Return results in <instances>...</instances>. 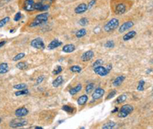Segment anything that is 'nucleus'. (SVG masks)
Returning a JSON list of instances; mask_svg holds the SVG:
<instances>
[{"mask_svg": "<svg viewBox=\"0 0 153 129\" xmlns=\"http://www.w3.org/2000/svg\"><path fill=\"white\" fill-rule=\"evenodd\" d=\"M134 110V108L132 105L126 104L121 107L120 111H118V117L120 118H123L127 117L129 114H131Z\"/></svg>", "mask_w": 153, "mask_h": 129, "instance_id": "1", "label": "nucleus"}, {"mask_svg": "<svg viewBox=\"0 0 153 129\" xmlns=\"http://www.w3.org/2000/svg\"><path fill=\"white\" fill-rule=\"evenodd\" d=\"M119 25L120 22L117 18H112L104 25V31L106 32H111L116 30L119 27Z\"/></svg>", "mask_w": 153, "mask_h": 129, "instance_id": "2", "label": "nucleus"}, {"mask_svg": "<svg viewBox=\"0 0 153 129\" xmlns=\"http://www.w3.org/2000/svg\"><path fill=\"white\" fill-rule=\"evenodd\" d=\"M28 124V121L23 118H15L13 119L12 121H11V122L9 123V126L15 128V127H21L23 126H25Z\"/></svg>", "mask_w": 153, "mask_h": 129, "instance_id": "3", "label": "nucleus"}, {"mask_svg": "<svg viewBox=\"0 0 153 129\" xmlns=\"http://www.w3.org/2000/svg\"><path fill=\"white\" fill-rule=\"evenodd\" d=\"M31 47H33L36 49H40V50H42L45 48L43 39L41 37H37V38L32 40L31 41Z\"/></svg>", "mask_w": 153, "mask_h": 129, "instance_id": "4", "label": "nucleus"}, {"mask_svg": "<svg viewBox=\"0 0 153 129\" xmlns=\"http://www.w3.org/2000/svg\"><path fill=\"white\" fill-rule=\"evenodd\" d=\"M93 71L95 72V73H97V75H99L100 76H105L107 74H109V73L110 72L106 67H104L102 65L93 67Z\"/></svg>", "mask_w": 153, "mask_h": 129, "instance_id": "5", "label": "nucleus"}, {"mask_svg": "<svg viewBox=\"0 0 153 129\" xmlns=\"http://www.w3.org/2000/svg\"><path fill=\"white\" fill-rule=\"evenodd\" d=\"M34 0H25L23 5V9L27 12H32L34 10Z\"/></svg>", "mask_w": 153, "mask_h": 129, "instance_id": "6", "label": "nucleus"}, {"mask_svg": "<svg viewBox=\"0 0 153 129\" xmlns=\"http://www.w3.org/2000/svg\"><path fill=\"white\" fill-rule=\"evenodd\" d=\"M104 94H105L104 90L100 88V87H98L94 90L93 93L92 94V98H93V100H97V99H99L102 98Z\"/></svg>", "mask_w": 153, "mask_h": 129, "instance_id": "7", "label": "nucleus"}, {"mask_svg": "<svg viewBox=\"0 0 153 129\" xmlns=\"http://www.w3.org/2000/svg\"><path fill=\"white\" fill-rule=\"evenodd\" d=\"M133 25H134L133 22L128 21V22L123 23L121 26H120V28H119V32L120 33H123V32L128 31L129 29H130Z\"/></svg>", "mask_w": 153, "mask_h": 129, "instance_id": "8", "label": "nucleus"}, {"mask_svg": "<svg viewBox=\"0 0 153 129\" xmlns=\"http://www.w3.org/2000/svg\"><path fill=\"white\" fill-rule=\"evenodd\" d=\"M93 57H94V52L93 51H87L81 55V60L87 62V61L92 60L93 58Z\"/></svg>", "mask_w": 153, "mask_h": 129, "instance_id": "9", "label": "nucleus"}, {"mask_svg": "<svg viewBox=\"0 0 153 129\" xmlns=\"http://www.w3.org/2000/svg\"><path fill=\"white\" fill-rule=\"evenodd\" d=\"M28 114V110L26 108H25V107L19 108V109H16L15 112V116H17V117H18V118L25 117V116H26Z\"/></svg>", "mask_w": 153, "mask_h": 129, "instance_id": "10", "label": "nucleus"}, {"mask_svg": "<svg viewBox=\"0 0 153 129\" xmlns=\"http://www.w3.org/2000/svg\"><path fill=\"white\" fill-rule=\"evenodd\" d=\"M126 10V5L123 3H120L116 6V8H115V13H116L117 15H123L125 13Z\"/></svg>", "mask_w": 153, "mask_h": 129, "instance_id": "11", "label": "nucleus"}, {"mask_svg": "<svg viewBox=\"0 0 153 129\" xmlns=\"http://www.w3.org/2000/svg\"><path fill=\"white\" fill-rule=\"evenodd\" d=\"M61 45H62V42L60 41L58 39H54L48 45V49L53 50V49H55V48L60 47Z\"/></svg>", "mask_w": 153, "mask_h": 129, "instance_id": "12", "label": "nucleus"}, {"mask_svg": "<svg viewBox=\"0 0 153 129\" xmlns=\"http://www.w3.org/2000/svg\"><path fill=\"white\" fill-rule=\"evenodd\" d=\"M87 10V6L86 3H81L80 4L79 6H78L75 9H74V12L76 14H82L84 12H85Z\"/></svg>", "mask_w": 153, "mask_h": 129, "instance_id": "13", "label": "nucleus"}, {"mask_svg": "<svg viewBox=\"0 0 153 129\" xmlns=\"http://www.w3.org/2000/svg\"><path fill=\"white\" fill-rule=\"evenodd\" d=\"M50 8L49 5H44L42 2L34 3V10L37 11H46Z\"/></svg>", "mask_w": 153, "mask_h": 129, "instance_id": "14", "label": "nucleus"}, {"mask_svg": "<svg viewBox=\"0 0 153 129\" xmlns=\"http://www.w3.org/2000/svg\"><path fill=\"white\" fill-rule=\"evenodd\" d=\"M125 79H126L125 76H123V75L119 76L113 80L112 85H114V87H120V85L123 83V82L125 80Z\"/></svg>", "mask_w": 153, "mask_h": 129, "instance_id": "15", "label": "nucleus"}, {"mask_svg": "<svg viewBox=\"0 0 153 129\" xmlns=\"http://www.w3.org/2000/svg\"><path fill=\"white\" fill-rule=\"evenodd\" d=\"M76 48L72 44H68V45H66L63 47L62 48V51L64 53H72L75 51Z\"/></svg>", "mask_w": 153, "mask_h": 129, "instance_id": "16", "label": "nucleus"}, {"mask_svg": "<svg viewBox=\"0 0 153 129\" xmlns=\"http://www.w3.org/2000/svg\"><path fill=\"white\" fill-rule=\"evenodd\" d=\"M64 82V79H63V76H58L53 82H52V85L53 87L57 88V87H59L60 85L63 83Z\"/></svg>", "mask_w": 153, "mask_h": 129, "instance_id": "17", "label": "nucleus"}, {"mask_svg": "<svg viewBox=\"0 0 153 129\" xmlns=\"http://www.w3.org/2000/svg\"><path fill=\"white\" fill-rule=\"evenodd\" d=\"M9 70V67L7 63H2L0 64V74H5L8 73Z\"/></svg>", "mask_w": 153, "mask_h": 129, "instance_id": "18", "label": "nucleus"}, {"mask_svg": "<svg viewBox=\"0 0 153 129\" xmlns=\"http://www.w3.org/2000/svg\"><path fill=\"white\" fill-rule=\"evenodd\" d=\"M136 35V31H129V32L126 33V34L123 36V40L127 41V40H130V39L133 38Z\"/></svg>", "mask_w": 153, "mask_h": 129, "instance_id": "19", "label": "nucleus"}, {"mask_svg": "<svg viewBox=\"0 0 153 129\" xmlns=\"http://www.w3.org/2000/svg\"><path fill=\"white\" fill-rule=\"evenodd\" d=\"M88 100V96L87 95H83L78 99V104L79 105H84Z\"/></svg>", "mask_w": 153, "mask_h": 129, "instance_id": "20", "label": "nucleus"}, {"mask_svg": "<svg viewBox=\"0 0 153 129\" xmlns=\"http://www.w3.org/2000/svg\"><path fill=\"white\" fill-rule=\"evenodd\" d=\"M81 89H82V85H81V84H78V85H76V87H75L70 89V90H69V93H70V95L73 96V95L76 94L78 93H79V92L81 90Z\"/></svg>", "mask_w": 153, "mask_h": 129, "instance_id": "21", "label": "nucleus"}, {"mask_svg": "<svg viewBox=\"0 0 153 129\" xmlns=\"http://www.w3.org/2000/svg\"><path fill=\"white\" fill-rule=\"evenodd\" d=\"M48 16H49V15L48 13H42L40 15H37L35 18L38 19V20H41L44 22H46L48 19Z\"/></svg>", "mask_w": 153, "mask_h": 129, "instance_id": "22", "label": "nucleus"}, {"mask_svg": "<svg viewBox=\"0 0 153 129\" xmlns=\"http://www.w3.org/2000/svg\"><path fill=\"white\" fill-rule=\"evenodd\" d=\"M115 126H116V123L114 121H108L102 126V128L103 129H112Z\"/></svg>", "mask_w": 153, "mask_h": 129, "instance_id": "23", "label": "nucleus"}, {"mask_svg": "<svg viewBox=\"0 0 153 129\" xmlns=\"http://www.w3.org/2000/svg\"><path fill=\"white\" fill-rule=\"evenodd\" d=\"M44 23H45V22H42V21H41V20H38V19H36V18H35L31 23H30L29 27H30V28L37 27V26H39V25H43Z\"/></svg>", "mask_w": 153, "mask_h": 129, "instance_id": "24", "label": "nucleus"}, {"mask_svg": "<svg viewBox=\"0 0 153 129\" xmlns=\"http://www.w3.org/2000/svg\"><path fill=\"white\" fill-rule=\"evenodd\" d=\"M86 34H87V31H86V29H85V28H81V29H80L79 31H76V37H78V38H81V37H84Z\"/></svg>", "mask_w": 153, "mask_h": 129, "instance_id": "25", "label": "nucleus"}, {"mask_svg": "<svg viewBox=\"0 0 153 129\" xmlns=\"http://www.w3.org/2000/svg\"><path fill=\"white\" fill-rule=\"evenodd\" d=\"M28 65L26 62H19L18 63H17L16 65V67L21 70H25L28 68Z\"/></svg>", "mask_w": 153, "mask_h": 129, "instance_id": "26", "label": "nucleus"}, {"mask_svg": "<svg viewBox=\"0 0 153 129\" xmlns=\"http://www.w3.org/2000/svg\"><path fill=\"white\" fill-rule=\"evenodd\" d=\"M70 70L72 73H81V72L82 71V68H81L80 66L74 65V66H72V67L70 68Z\"/></svg>", "mask_w": 153, "mask_h": 129, "instance_id": "27", "label": "nucleus"}, {"mask_svg": "<svg viewBox=\"0 0 153 129\" xmlns=\"http://www.w3.org/2000/svg\"><path fill=\"white\" fill-rule=\"evenodd\" d=\"M126 99H127V96H126V94H122V95H120L117 99V103H118V104H120V103H123V102H124L126 100Z\"/></svg>", "mask_w": 153, "mask_h": 129, "instance_id": "28", "label": "nucleus"}, {"mask_svg": "<svg viewBox=\"0 0 153 129\" xmlns=\"http://www.w3.org/2000/svg\"><path fill=\"white\" fill-rule=\"evenodd\" d=\"M62 110H64V112H67V113H69V114H71V113L73 112L74 109L72 108V107L70 106V105H63V107H62Z\"/></svg>", "mask_w": 153, "mask_h": 129, "instance_id": "29", "label": "nucleus"}, {"mask_svg": "<svg viewBox=\"0 0 153 129\" xmlns=\"http://www.w3.org/2000/svg\"><path fill=\"white\" fill-rule=\"evenodd\" d=\"M14 89L15 90H24V89H26L27 88V85L25 83H20V84H17V85H15L13 87Z\"/></svg>", "mask_w": 153, "mask_h": 129, "instance_id": "30", "label": "nucleus"}, {"mask_svg": "<svg viewBox=\"0 0 153 129\" xmlns=\"http://www.w3.org/2000/svg\"><path fill=\"white\" fill-rule=\"evenodd\" d=\"M9 21H10V18L9 17H6V18L1 19V20H0V28L4 27Z\"/></svg>", "mask_w": 153, "mask_h": 129, "instance_id": "31", "label": "nucleus"}, {"mask_svg": "<svg viewBox=\"0 0 153 129\" xmlns=\"http://www.w3.org/2000/svg\"><path fill=\"white\" fill-rule=\"evenodd\" d=\"M93 90H94V84H93V83H89V84L87 85V87H86V93H87V94H89V93H90Z\"/></svg>", "mask_w": 153, "mask_h": 129, "instance_id": "32", "label": "nucleus"}, {"mask_svg": "<svg viewBox=\"0 0 153 129\" xmlns=\"http://www.w3.org/2000/svg\"><path fill=\"white\" fill-rule=\"evenodd\" d=\"M28 93V90L27 89H24V90H21L18 92L15 93V95L18 96H24V95H27Z\"/></svg>", "mask_w": 153, "mask_h": 129, "instance_id": "33", "label": "nucleus"}, {"mask_svg": "<svg viewBox=\"0 0 153 129\" xmlns=\"http://www.w3.org/2000/svg\"><path fill=\"white\" fill-rule=\"evenodd\" d=\"M144 85H145V81L144 80H140L139 82V85L137 87V90L143 91L144 90Z\"/></svg>", "mask_w": 153, "mask_h": 129, "instance_id": "34", "label": "nucleus"}, {"mask_svg": "<svg viewBox=\"0 0 153 129\" xmlns=\"http://www.w3.org/2000/svg\"><path fill=\"white\" fill-rule=\"evenodd\" d=\"M24 57H25V54L24 53H20V54H18L15 57H14V58L12 60H13V61H18V60H22Z\"/></svg>", "mask_w": 153, "mask_h": 129, "instance_id": "35", "label": "nucleus"}, {"mask_svg": "<svg viewBox=\"0 0 153 129\" xmlns=\"http://www.w3.org/2000/svg\"><path fill=\"white\" fill-rule=\"evenodd\" d=\"M62 70H63L62 67L58 66V67H56V69H54V70H53V74H54V75H58V74H60V73L62 72Z\"/></svg>", "mask_w": 153, "mask_h": 129, "instance_id": "36", "label": "nucleus"}, {"mask_svg": "<svg viewBox=\"0 0 153 129\" xmlns=\"http://www.w3.org/2000/svg\"><path fill=\"white\" fill-rule=\"evenodd\" d=\"M116 94H117V91H116V90H112V91H111V92L108 94V96H106V100H109V99H112L115 96H116Z\"/></svg>", "mask_w": 153, "mask_h": 129, "instance_id": "37", "label": "nucleus"}, {"mask_svg": "<svg viewBox=\"0 0 153 129\" xmlns=\"http://www.w3.org/2000/svg\"><path fill=\"white\" fill-rule=\"evenodd\" d=\"M89 21L87 18H82L80 21H79V24L81 25V26H85L88 24Z\"/></svg>", "mask_w": 153, "mask_h": 129, "instance_id": "38", "label": "nucleus"}, {"mask_svg": "<svg viewBox=\"0 0 153 129\" xmlns=\"http://www.w3.org/2000/svg\"><path fill=\"white\" fill-rule=\"evenodd\" d=\"M105 47L108 48H112L114 47V41L113 40H108L105 44Z\"/></svg>", "mask_w": 153, "mask_h": 129, "instance_id": "39", "label": "nucleus"}, {"mask_svg": "<svg viewBox=\"0 0 153 129\" xmlns=\"http://www.w3.org/2000/svg\"><path fill=\"white\" fill-rule=\"evenodd\" d=\"M102 64H103V60H96V61L93 63V67H96L101 66Z\"/></svg>", "mask_w": 153, "mask_h": 129, "instance_id": "40", "label": "nucleus"}, {"mask_svg": "<svg viewBox=\"0 0 153 129\" xmlns=\"http://www.w3.org/2000/svg\"><path fill=\"white\" fill-rule=\"evenodd\" d=\"M21 17H22V15H21V12H18L15 14V17H14V21L15 22H18L20 19H21Z\"/></svg>", "mask_w": 153, "mask_h": 129, "instance_id": "41", "label": "nucleus"}, {"mask_svg": "<svg viewBox=\"0 0 153 129\" xmlns=\"http://www.w3.org/2000/svg\"><path fill=\"white\" fill-rule=\"evenodd\" d=\"M96 0H91V1L89 3V4H88V6H87V9H92V7L96 4Z\"/></svg>", "mask_w": 153, "mask_h": 129, "instance_id": "42", "label": "nucleus"}, {"mask_svg": "<svg viewBox=\"0 0 153 129\" xmlns=\"http://www.w3.org/2000/svg\"><path fill=\"white\" fill-rule=\"evenodd\" d=\"M44 76H38L37 77V80H36V84H40V83H42V81H43V79H44Z\"/></svg>", "mask_w": 153, "mask_h": 129, "instance_id": "43", "label": "nucleus"}, {"mask_svg": "<svg viewBox=\"0 0 153 129\" xmlns=\"http://www.w3.org/2000/svg\"><path fill=\"white\" fill-rule=\"evenodd\" d=\"M9 1H10V0H1V1H0V3L6 4V3H9Z\"/></svg>", "mask_w": 153, "mask_h": 129, "instance_id": "44", "label": "nucleus"}, {"mask_svg": "<svg viewBox=\"0 0 153 129\" xmlns=\"http://www.w3.org/2000/svg\"><path fill=\"white\" fill-rule=\"evenodd\" d=\"M5 44H6V41H2V42H0V48L3 47V46H4Z\"/></svg>", "mask_w": 153, "mask_h": 129, "instance_id": "45", "label": "nucleus"}, {"mask_svg": "<svg viewBox=\"0 0 153 129\" xmlns=\"http://www.w3.org/2000/svg\"><path fill=\"white\" fill-rule=\"evenodd\" d=\"M106 68H107V69H108V70L110 71V70H111V69H112V65H111V64H108V66L106 67Z\"/></svg>", "mask_w": 153, "mask_h": 129, "instance_id": "46", "label": "nucleus"}, {"mask_svg": "<svg viewBox=\"0 0 153 129\" xmlns=\"http://www.w3.org/2000/svg\"><path fill=\"white\" fill-rule=\"evenodd\" d=\"M118 111H119L118 108H116V109H115L114 110H112V113H114V112H118Z\"/></svg>", "mask_w": 153, "mask_h": 129, "instance_id": "47", "label": "nucleus"}, {"mask_svg": "<svg viewBox=\"0 0 153 129\" xmlns=\"http://www.w3.org/2000/svg\"><path fill=\"white\" fill-rule=\"evenodd\" d=\"M33 128H36V129H42L43 127H38V126H36V127H33Z\"/></svg>", "mask_w": 153, "mask_h": 129, "instance_id": "48", "label": "nucleus"}, {"mask_svg": "<svg viewBox=\"0 0 153 129\" xmlns=\"http://www.w3.org/2000/svg\"><path fill=\"white\" fill-rule=\"evenodd\" d=\"M63 121H64V120H62V121H59V123H62Z\"/></svg>", "mask_w": 153, "mask_h": 129, "instance_id": "49", "label": "nucleus"}, {"mask_svg": "<svg viewBox=\"0 0 153 129\" xmlns=\"http://www.w3.org/2000/svg\"><path fill=\"white\" fill-rule=\"evenodd\" d=\"M14 31V30H10V32L12 33V32H13Z\"/></svg>", "mask_w": 153, "mask_h": 129, "instance_id": "50", "label": "nucleus"}, {"mask_svg": "<svg viewBox=\"0 0 153 129\" xmlns=\"http://www.w3.org/2000/svg\"><path fill=\"white\" fill-rule=\"evenodd\" d=\"M1 122H2V119H1V118H0V123H1Z\"/></svg>", "mask_w": 153, "mask_h": 129, "instance_id": "51", "label": "nucleus"}, {"mask_svg": "<svg viewBox=\"0 0 153 129\" xmlns=\"http://www.w3.org/2000/svg\"><path fill=\"white\" fill-rule=\"evenodd\" d=\"M49 1H53V0H49Z\"/></svg>", "mask_w": 153, "mask_h": 129, "instance_id": "52", "label": "nucleus"}]
</instances>
